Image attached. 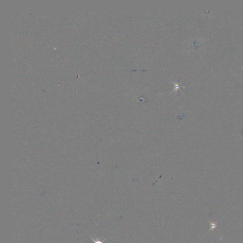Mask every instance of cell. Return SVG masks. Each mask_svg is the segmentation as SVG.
I'll return each instance as SVG.
<instances>
[{"label":"cell","instance_id":"6da1fadb","mask_svg":"<svg viewBox=\"0 0 243 243\" xmlns=\"http://www.w3.org/2000/svg\"><path fill=\"white\" fill-rule=\"evenodd\" d=\"M107 238H105V239L104 240L102 241H101L99 240H95L94 239H93V238H91V239H92V240H93V241L94 242V243H104V242L106 240V239H107Z\"/></svg>","mask_w":243,"mask_h":243}]
</instances>
